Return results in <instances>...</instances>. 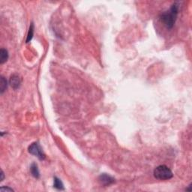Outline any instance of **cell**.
Returning a JSON list of instances; mask_svg holds the SVG:
<instances>
[{
    "label": "cell",
    "mask_w": 192,
    "mask_h": 192,
    "mask_svg": "<svg viewBox=\"0 0 192 192\" xmlns=\"http://www.w3.org/2000/svg\"><path fill=\"white\" fill-rule=\"evenodd\" d=\"M53 180H54L53 186H54L55 188L58 189V190H64V185H63V183L62 182V181L60 179L55 177L54 178H53Z\"/></svg>",
    "instance_id": "9c48e42d"
},
{
    "label": "cell",
    "mask_w": 192,
    "mask_h": 192,
    "mask_svg": "<svg viewBox=\"0 0 192 192\" xmlns=\"http://www.w3.org/2000/svg\"><path fill=\"white\" fill-rule=\"evenodd\" d=\"M173 173L166 165H160L154 170V177L160 180H167L173 177Z\"/></svg>",
    "instance_id": "7a4b0ae2"
},
{
    "label": "cell",
    "mask_w": 192,
    "mask_h": 192,
    "mask_svg": "<svg viewBox=\"0 0 192 192\" xmlns=\"http://www.w3.org/2000/svg\"><path fill=\"white\" fill-rule=\"evenodd\" d=\"M0 191H13V189L12 188H10L8 187H2L1 188H0Z\"/></svg>",
    "instance_id": "8fae6325"
},
{
    "label": "cell",
    "mask_w": 192,
    "mask_h": 192,
    "mask_svg": "<svg viewBox=\"0 0 192 192\" xmlns=\"http://www.w3.org/2000/svg\"><path fill=\"white\" fill-rule=\"evenodd\" d=\"M34 29H35V28H34V24L33 23H32L31 26H30L29 27V29L27 38H26V43H29V42L31 41V40L32 39V38H33Z\"/></svg>",
    "instance_id": "30bf717a"
},
{
    "label": "cell",
    "mask_w": 192,
    "mask_h": 192,
    "mask_svg": "<svg viewBox=\"0 0 192 192\" xmlns=\"http://www.w3.org/2000/svg\"><path fill=\"white\" fill-rule=\"evenodd\" d=\"M9 83L11 86V87L14 89H17L20 87L21 84V79L20 76L17 74H14L13 75L11 76Z\"/></svg>",
    "instance_id": "5b68a950"
},
{
    "label": "cell",
    "mask_w": 192,
    "mask_h": 192,
    "mask_svg": "<svg viewBox=\"0 0 192 192\" xmlns=\"http://www.w3.org/2000/svg\"><path fill=\"white\" fill-rule=\"evenodd\" d=\"M7 86H8L7 81L5 80V77L1 76V78H0V92H1V94H2V93L6 90Z\"/></svg>",
    "instance_id": "ba28073f"
},
{
    "label": "cell",
    "mask_w": 192,
    "mask_h": 192,
    "mask_svg": "<svg viewBox=\"0 0 192 192\" xmlns=\"http://www.w3.org/2000/svg\"><path fill=\"white\" fill-rule=\"evenodd\" d=\"M8 59V53L7 50L2 48L0 50V63L3 64L7 61Z\"/></svg>",
    "instance_id": "52a82bcc"
},
{
    "label": "cell",
    "mask_w": 192,
    "mask_h": 192,
    "mask_svg": "<svg viewBox=\"0 0 192 192\" xmlns=\"http://www.w3.org/2000/svg\"><path fill=\"white\" fill-rule=\"evenodd\" d=\"M98 179H99V182H101V185H104V186H109L115 182V179L114 177H110V175L106 174V173L100 175Z\"/></svg>",
    "instance_id": "277c9868"
},
{
    "label": "cell",
    "mask_w": 192,
    "mask_h": 192,
    "mask_svg": "<svg viewBox=\"0 0 192 192\" xmlns=\"http://www.w3.org/2000/svg\"><path fill=\"white\" fill-rule=\"evenodd\" d=\"M29 152L32 155L36 156L39 160H44L46 157L44 152H43V149L38 142L32 143L29 146Z\"/></svg>",
    "instance_id": "3957f363"
},
{
    "label": "cell",
    "mask_w": 192,
    "mask_h": 192,
    "mask_svg": "<svg viewBox=\"0 0 192 192\" xmlns=\"http://www.w3.org/2000/svg\"><path fill=\"white\" fill-rule=\"evenodd\" d=\"M179 6V2H175L171 5L169 10L160 15V20L167 29H172L174 26L178 15Z\"/></svg>",
    "instance_id": "6da1fadb"
},
{
    "label": "cell",
    "mask_w": 192,
    "mask_h": 192,
    "mask_svg": "<svg viewBox=\"0 0 192 192\" xmlns=\"http://www.w3.org/2000/svg\"><path fill=\"white\" fill-rule=\"evenodd\" d=\"M30 172H31L32 177H34L35 178L39 179L40 177V173H39V170L38 167V165H37L35 163H33L32 164L31 167H30Z\"/></svg>",
    "instance_id": "8992f818"
},
{
    "label": "cell",
    "mask_w": 192,
    "mask_h": 192,
    "mask_svg": "<svg viewBox=\"0 0 192 192\" xmlns=\"http://www.w3.org/2000/svg\"><path fill=\"white\" fill-rule=\"evenodd\" d=\"M1 176H2V178H1V181H3L4 179V173L2 170V173H1Z\"/></svg>",
    "instance_id": "7c38bea8"
}]
</instances>
